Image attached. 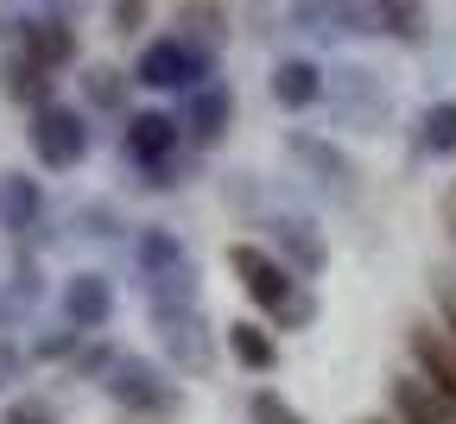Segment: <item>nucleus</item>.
Masks as SVG:
<instances>
[{"instance_id":"nucleus-2","label":"nucleus","mask_w":456,"mask_h":424,"mask_svg":"<svg viewBox=\"0 0 456 424\" xmlns=\"http://www.w3.org/2000/svg\"><path fill=\"white\" fill-rule=\"evenodd\" d=\"M228 260H235V273H241V285L260 298V305L266 311H292V279H285L260 248H235V254H228Z\"/></svg>"},{"instance_id":"nucleus-4","label":"nucleus","mask_w":456,"mask_h":424,"mask_svg":"<svg viewBox=\"0 0 456 424\" xmlns=\"http://www.w3.org/2000/svg\"><path fill=\"white\" fill-rule=\"evenodd\" d=\"M393 412H399V424H456V405L437 387H425L419 374L393 380Z\"/></svg>"},{"instance_id":"nucleus-6","label":"nucleus","mask_w":456,"mask_h":424,"mask_svg":"<svg viewBox=\"0 0 456 424\" xmlns=\"http://www.w3.org/2000/svg\"><path fill=\"white\" fill-rule=\"evenodd\" d=\"M171 140H178V134H171V120H165V114H140V120H134V134H127L134 159H165Z\"/></svg>"},{"instance_id":"nucleus-17","label":"nucleus","mask_w":456,"mask_h":424,"mask_svg":"<svg viewBox=\"0 0 456 424\" xmlns=\"http://www.w3.org/2000/svg\"><path fill=\"white\" fill-rule=\"evenodd\" d=\"M7 368H13V355H7V342H0V380H7Z\"/></svg>"},{"instance_id":"nucleus-10","label":"nucleus","mask_w":456,"mask_h":424,"mask_svg":"<svg viewBox=\"0 0 456 424\" xmlns=\"http://www.w3.org/2000/svg\"><path fill=\"white\" fill-rule=\"evenodd\" d=\"M114 393H121V399H134V405H165V387H152V374H146V368H121Z\"/></svg>"},{"instance_id":"nucleus-16","label":"nucleus","mask_w":456,"mask_h":424,"mask_svg":"<svg viewBox=\"0 0 456 424\" xmlns=\"http://www.w3.org/2000/svg\"><path fill=\"white\" fill-rule=\"evenodd\" d=\"M7 424H45V412H38V405H20V412H13Z\"/></svg>"},{"instance_id":"nucleus-11","label":"nucleus","mask_w":456,"mask_h":424,"mask_svg":"<svg viewBox=\"0 0 456 424\" xmlns=\"http://www.w3.org/2000/svg\"><path fill=\"white\" fill-rule=\"evenodd\" d=\"M425 127H431L425 146H431V152H450V146H456V102H450V108H431Z\"/></svg>"},{"instance_id":"nucleus-9","label":"nucleus","mask_w":456,"mask_h":424,"mask_svg":"<svg viewBox=\"0 0 456 424\" xmlns=\"http://www.w3.org/2000/svg\"><path fill=\"white\" fill-rule=\"evenodd\" d=\"M374 7H380L387 32H399V38H412V32H419V20H425V0H374Z\"/></svg>"},{"instance_id":"nucleus-15","label":"nucleus","mask_w":456,"mask_h":424,"mask_svg":"<svg viewBox=\"0 0 456 424\" xmlns=\"http://www.w3.org/2000/svg\"><path fill=\"white\" fill-rule=\"evenodd\" d=\"M254 418H260V424H298V412H285L273 393H260V399H254Z\"/></svg>"},{"instance_id":"nucleus-13","label":"nucleus","mask_w":456,"mask_h":424,"mask_svg":"<svg viewBox=\"0 0 456 424\" xmlns=\"http://www.w3.org/2000/svg\"><path fill=\"white\" fill-rule=\"evenodd\" d=\"M0 216H7L13 228H26L32 222V191L26 184H0Z\"/></svg>"},{"instance_id":"nucleus-14","label":"nucleus","mask_w":456,"mask_h":424,"mask_svg":"<svg viewBox=\"0 0 456 424\" xmlns=\"http://www.w3.org/2000/svg\"><path fill=\"white\" fill-rule=\"evenodd\" d=\"M108 311V291L95 285V279H83L77 291H70V317H102Z\"/></svg>"},{"instance_id":"nucleus-3","label":"nucleus","mask_w":456,"mask_h":424,"mask_svg":"<svg viewBox=\"0 0 456 424\" xmlns=\"http://www.w3.org/2000/svg\"><path fill=\"white\" fill-rule=\"evenodd\" d=\"M412 348H419V380L437 387V393L456 405V336H450V330H419Z\"/></svg>"},{"instance_id":"nucleus-8","label":"nucleus","mask_w":456,"mask_h":424,"mask_svg":"<svg viewBox=\"0 0 456 424\" xmlns=\"http://www.w3.org/2000/svg\"><path fill=\"white\" fill-rule=\"evenodd\" d=\"M26 51H32L38 70H51V64H64V57H70V32L64 26H32L26 32Z\"/></svg>"},{"instance_id":"nucleus-5","label":"nucleus","mask_w":456,"mask_h":424,"mask_svg":"<svg viewBox=\"0 0 456 424\" xmlns=\"http://www.w3.org/2000/svg\"><path fill=\"white\" fill-rule=\"evenodd\" d=\"M184 77H191V57H184V45H152V51L140 57V83L171 89V83H184Z\"/></svg>"},{"instance_id":"nucleus-1","label":"nucleus","mask_w":456,"mask_h":424,"mask_svg":"<svg viewBox=\"0 0 456 424\" xmlns=\"http://www.w3.org/2000/svg\"><path fill=\"white\" fill-rule=\"evenodd\" d=\"M32 146H38L45 165H77V159H83V120H77L70 108H38Z\"/></svg>"},{"instance_id":"nucleus-12","label":"nucleus","mask_w":456,"mask_h":424,"mask_svg":"<svg viewBox=\"0 0 456 424\" xmlns=\"http://www.w3.org/2000/svg\"><path fill=\"white\" fill-rule=\"evenodd\" d=\"M235 355L248 361V368H266V361H273V342H266L254 323H241V330H235Z\"/></svg>"},{"instance_id":"nucleus-7","label":"nucleus","mask_w":456,"mask_h":424,"mask_svg":"<svg viewBox=\"0 0 456 424\" xmlns=\"http://www.w3.org/2000/svg\"><path fill=\"white\" fill-rule=\"evenodd\" d=\"M273 95H279L285 108H305V102L317 95V70H311V64H279V77H273Z\"/></svg>"}]
</instances>
